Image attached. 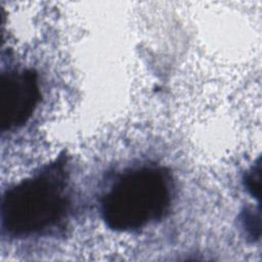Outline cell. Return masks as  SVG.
<instances>
[{"label": "cell", "instance_id": "3", "mask_svg": "<svg viewBox=\"0 0 262 262\" xmlns=\"http://www.w3.org/2000/svg\"><path fill=\"white\" fill-rule=\"evenodd\" d=\"M40 99L37 74L32 70L11 71L0 76L1 130L24 125Z\"/></svg>", "mask_w": 262, "mask_h": 262}, {"label": "cell", "instance_id": "1", "mask_svg": "<svg viewBox=\"0 0 262 262\" xmlns=\"http://www.w3.org/2000/svg\"><path fill=\"white\" fill-rule=\"evenodd\" d=\"M62 163L57 161L38 175L9 188L2 199L1 218L11 234L38 232L66 213L68 198Z\"/></svg>", "mask_w": 262, "mask_h": 262}, {"label": "cell", "instance_id": "2", "mask_svg": "<svg viewBox=\"0 0 262 262\" xmlns=\"http://www.w3.org/2000/svg\"><path fill=\"white\" fill-rule=\"evenodd\" d=\"M171 192L165 173L141 168L125 174L103 196L101 214L106 225L117 231H130L163 217Z\"/></svg>", "mask_w": 262, "mask_h": 262}, {"label": "cell", "instance_id": "4", "mask_svg": "<svg viewBox=\"0 0 262 262\" xmlns=\"http://www.w3.org/2000/svg\"><path fill=\"white\" fill-rule=\"evenodd\" d=\"M246 185L248 187V189L251 191V193L255 196L259 195V191H260V169H259V165L258 168L255 169L253 168V170L248 174L247 178H246Z\"/></svg>", "mask_w": 262, "mask_h": 262}, {"label": "cell", "instance_id": "5", "mask_svg": "<svg viewBox=\"0 0 262 262\" xmlns=\"http://www.w3.org/2000/svg\"><path fill=\"white\" fill-rule=\"evenodd\" d=\"M244 224L246 229L251 233L252 236H259L260 233V218L259 213L255 216L253 212H249L245 215Z\"/></svg>", "mask_w": 262, "mask_h": 262}]
</instances>
